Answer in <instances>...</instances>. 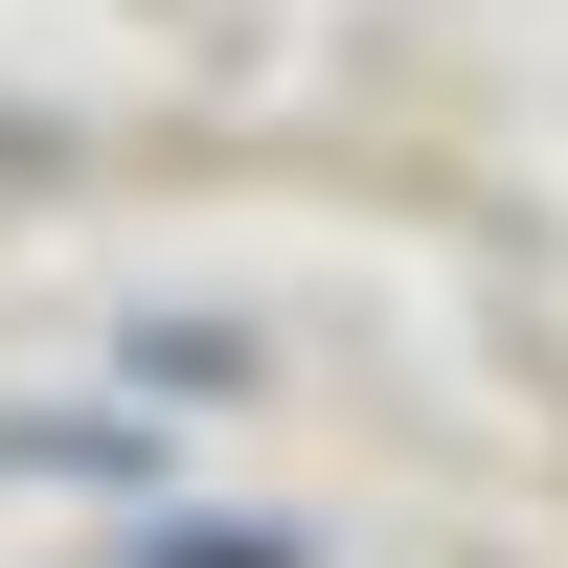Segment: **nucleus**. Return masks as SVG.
I'll use <instances>...</instances> for the list:
<instances>
[{
  "mask_svg": "<svg viewBox=\"0 0 568 568\" xmlns=\"http://www.w3.org/2000/svg\"><path fill=\"white\" fill-rule=\"evenodd\" d=\"M160 568H296V546H273V524H182Z\"/></svg>",
  "mask_w": 568,
  "mask_h": 568,
  "instance_id": "f257e3e1",
  "label": "nucleus"
}]
</instances>
